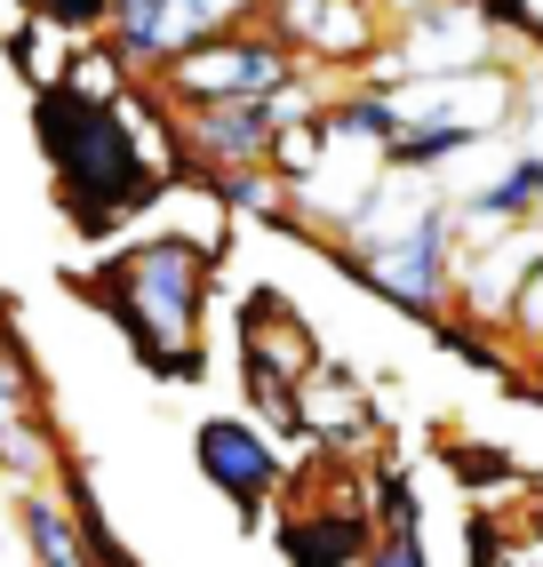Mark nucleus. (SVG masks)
<instances>
[{
	"mask_svg": "<svg viewBox=\"0 0 543 567\" xmlns=\"http://www.w3.org/2000/svg\"><path fill=\"white\" fill-rule=\"evenodd\" d=\"M201 280H208L201 240H144L96 272V296L152 368L201 375Z\"/></svg>",
	"mask_w": 543,
	"mask_h": 567,
	"instance_id": "1",
	"label": "nucleus"
},
{
	"mask_svg": "<svg viewBox=\"0 0 543 567\" xmlns=\"http://www.w3.org/2000/svg\"><path fill=\"white\" fill-rule=\"evenodd\" d=\"M41 144H49V161L64 176V200L72 216L89 224H112L129 200L152 193V176H144V153H136V136L129 121L112 104H89V96H72V89H49L41 96Z\"/></svg>",
	"mask_w": 543,
	"mask_h": 567,
	"instance_id": "2",
	"label": "nucleus"
},
{
	"mask_svg": "<svg viewBox=\"0 0 543 567\" xmlns=\"http://www.w3.org/2000/svg\"><path fill=\"white\" fill-rule=\"evenodd\" d=\"M503 121H512V81H503V72L408 81V96H400V153H392V161H408V168L423 176L432 161L463 153V144H480V136L503 128Z\"/></svg>",
	"mask_w": 543,
	"mask_h": 567,
	"instance_id": "3",
	"label": "nucleus"
},
{
	"mask_svg": "<svg viewBox=\"0 0 543 567\" xmlns=\"http://www.w3.org/2000/svg\"><path fill=\"white\" fill-rule=\"evenodd\" d=\"M176 96L201 112V104H280L288 89V49L264 41V32H232V41H201L192 56L168 64Z\"/></svg>",
	"mask_w": 543,
	"mask_h": 567,
	"instance_id": "4",
	"label": "nucleus"
},
{
	"mask_svg": "<svg viewBox=\"0 0 543 567\" xmlns=\"http://www.w3.org/2000/svg\"><path fill=\"white\" fill-rule=\"evenodd\" d=\"M352 264H360V280H376L383 296H392L400 312H432V305H440V288H448V264H455L448 208L432 200L416 224H400L392 240H368Z\"/></svg>",
	"mask_w": 543,
	"mask_h": 567,
	"instance_id": "5",
	"label": "nucleus"
},
{
	"mask_svg": "<svg viewBox=\"0 0 543 567\" xmlns=\"http://www.w3.org/2000/svg\"><path fill=\"white\" fill-rule=\"evenodd\" d=\"M248 9V0H112V24H121V56H192L208 32Z\"/></svg>",
	"mask_w": 543,
	"mask_h": 567,
	"instance_id": "6",
	"label": "nucleus"
},
{
	"mask_svg": "<svg viewBox=\"0 0 543 567\" xmlns=\"http://www.w3.org/2000/svg\"><path fill=\"white\" fill-rule=\"evenodd\" d=\"M288 121H296L288 104H201L184 128H192V161H201L208 176H224L248 153H264V144H280Z\"/></svg>",
	"mask_w": 543,
	"mask_h": 567,
	"instance_id": "7",
	"label": "nucleus"
},
{
	"mask_svg": "<svg viewBox=\"0 0 543 567\" xmlns=\"http://www.w3.org/2000/svg\"><path fill=\"white\" fill-rule=\"evenodd\" d=\"M192 456H201V472H208L240 512H256V504L272 496V480H280V456H272L248 424H232V415H216V424L192 432Z\"/></svg>",
	"mask_w": 543,
	"mask_h": 567,
	"instance_id": "8",
	"label": "nucleus"
},
{
	"mask_svg": "<svg viewBox=\"0 0 543 567\" xmlns=\"http://www.w3.org/2000/svg\"><path fill=\"white\" fill-rule=\"evenodd\" d=\"M535 264H543V233H527V224L480 240L472 256H463V312H512L520 288L535 280Z\"/></svg>",
	"mask_w": 543,
	"mask_h": 567,
	"instance_id": "9",
	"label": "nucleus"
},
{
	"mask_svg": "<svg viewBox=\"0 0 543 567\" xmlns=\"http://www.w3.org/2000/svg\"><path fill=\"white\" fill-rule=\"evenodd\" d=\"M272 17L313 56H368V0H272Z\"/></svg>",
	"mask_w": 543,
	"mask_h": 567,
	"instance_id": "10",
	"label": "nucleus"
},
{
	"mask_svg": "<svg viewBox=\"0 0 543 567\" xmlns=\"http://www.w3.org/2000/svg\"><path fill=\"white\" fill-rule=\"evenodd\" d=\"M296 424H304V432H320V440H344V432L360 424V392H352V375L320 360L313 375H304V392H296Z\"/></svg>",
	"mask_w": 543,
	"mask_h": 567,
	"instance_id": "11",
	"label": "nucleus"
},
{
	"mask_svg": "<svg viewBox=\"0 0 543 567\" xmlns=\"http://www.w3.org/2000/svg\"><path fill=\"white\" fill-rule=\"evenodd\" d=\"M280 544H288V559H296V567H360V559H368V551H360V519H352V512L296 519Z\"/></svg>",
	"mask_w": 543,
	"mask_h": 567,
	"instance_id": "12",
	"label": "nucleus"
},
{
	"mask_svg": "<svg viewBox=\"0 0 543 567\" xmlns=\"http://www.w3.org/2000/svg\"><path fill=\"white\" fill-rule=\"evenodd\" d=\"M543 216V153H520L488 193H472V224H512V216Z\"/></svg>",
	"mask_w": 543,
	"mask_h": 567,
	"instance_id": "13",
	"label": "nucleus"
},
{
	"mask_svg": "<svg viewBox=\"0 0 543 567\" xmlns=\"http://www.w3.org/2000/svg\"><path fill=\"white\" fill-rule=\"evenodd\" d=\"M24 512V536H32V551H41V567H89V551H81V527H72L49 496H24L17 504Z\"/></svg>",
	"mask_w": 543,
	"mask_h": 567,
	"instance_id": "14",
	"label": "nucleus"
},
{
	"mask_svg": "<svg viewBox=\"0 0 543 567\" xmlns=\"http://www.w3.org/2000/svg\"><path fill=\"white\" fill-rule=\"evenodd\" d=\"M32 400H41V392H32V368L17 360V344H9V336H0V440L41 424V415H32Z\"/></svg>",
	"mask_w": 543,
	"mask_h": 567,
	"instance_id": "15",
	"label": "nucleus"
},
{
	"mask_svg": "<svg viewBox=\"0 0 543 567\" xmlns=\"http://www.w3.org/2000/svg\"><path fill=\"white\" fill-rule=\"evenodd\" d=\"M216 200H232V208H280V184H264L248 168H224L216 176Z\"/></svg>",
	"mask_w": 543,
	"mask_h": 567,
	"instance_id": "16",
	"label": "nucleus"
},
{
	"mask_svg": "<svg viewBox=\"0 0 543 567\" xmlns=\"http://www.w3.org/2000/svg\"><path fill=\"white\" fill-rule=\"evenodd\" d=\"M512 320H520V336H535V344H543V264H535V280L520 288V305H512Z\"/></svg>",
	"mask_w": 543,
	"mask_h": 567,
	"instance_id": "17",
	"label": "nucleus"
},
{
	"mask_svg": "<svg viewBox=\"0 0 543 567\" xmlns=\"http://www.w3.org/2000/svg\"><path fill=\"white\" fill-rule=\"evenodd\" d=\"M463 544H472V567H503V536H495V527H463Z\"/></svg>",
	"mask_w": 543,
	"mask_h": 567,
	"instance_id": "18",
	"label": "nucleus"
},
{
	"mask_svg": "<svg viewBox=\"0 0 543 567\" xmlns=\"http://www.w3.org/2000/svg\"><path fill=\"white\" fill-rule=\"evenodd\" d=\"M527 128H535V153H543V81H535V96H527Z\"/></svg>",
	"mask_w": 543,
	"mask_h": 567,
	"instance_id": "19",
	"label": "nucleus"
}]
</instances>
